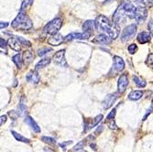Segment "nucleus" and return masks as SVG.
Masks as SVG:
<instances>
[{"instance_id": "nucleus-1", "label": "nucleus", "mask_w": 153, "mask_h": 152, "mask_svg": "<svg viewBox=\"0 0 153 152\" xmlns=\"http://www.w3.org/2000/svg\"><path fill=\"white\" fill-rule=\"evenodd\" d=\"M95 29L108 35L112 39H116L119 35V27L115 22H111L105 16L100 15L94 20Z\"/></svg>"}, {"instance_id": "nucleus-2", "label": "nucleus", "mask_w": 153, "mask_h": 152, "mask_svg": "<svg viewBox=\"0 0 153 152\" xmlns=\"http://www.w3.org/2000/svg\"><path fill=\"white\" fill-rule=\"evenodd\" d=\"M11 26L14 30H27L31 29L33 24L29 16L23 11H20L17 18L11 23Z\"/></svg>"}, {"instance_id": "nucleus-3", "label": "nucleus", "mask_w": 153, "mask_h": 152, "mask_svg": "<svg viewBox=\"0 0 153 152\" xmlns=\"http://www.w3.org/2000/svg\"><path fill=\"white\" fill-rule=\"evenodd\" d=\"M62 26V20L60 18H56L52 19L51 21H50L48 24H46V26L44 27L43 31L45 34H49V35H53L58 33V31L60 30V29Z\"/></svg>"}, {"instance_id": "nucleus-4", "label": "nucleus", "mask_w": 153, "mask_h": 152, "mask_svg": "<svg viewBox=\"0 0 153 152\" xmlns=\"http://www.w3.org/2000/svg\"><path fill=\"white\" fill-rule=\"evenodd\" d=\"M137 30V27L136 24H130L128 27H126L121 34V41L126 42V41H128L129 39L134 38V36L136 35Z\"/></svg>"}, {"instance_id": "nucleus-5", "label": "nucleus", "mask_w": 153, "mask_h": 152, "mask_svg": "<svg viewBox=\"0 0 153 152\" xmlns=\"http://www.w3.org/2000/svg\"><path fill=\"white\" fill-rule=\"evenodd\" d=\"M129 85V81H128V76L127 73H123L118 79L117 82V92L118 93H123L125 91L127 90L128 86Z\"/></svg>"}, {"instance_id": "nucleus-6", "label": "nucleus", "mask_w": 153, "mask_h": 152, "mask_svg": "<svg viewBox=\"0 0 153 152\" xmlns=\"http://www.w3.org/2000/svg\"><path fill=\"white\" fill-rule=\"evenodd\" d=\"M123 9H124V12L126 14V16L129 19H135V12H136V7H134V5L130 2V1H124L122 4H121Z\"/></svg>"}, {"instance_id": "nucleus-7", "label": "nucleus", "mask_w": 153, "mask_h": 152, "mask_svg": "<svg viewBox=\"0 0 153 152\" xmlns=\"http://www.w3.org/2000/svg\"><path fill=\"white\" fill-rule=\"evenodd\" d=\"M148 18V10L145 7L140 6L136 8L135 12V19L137 23H141L146 20Z\"/></svg>"}, {"instance_id": "nucleus-8", "label": "nucleus", "mask_w": 153, "mask_h": 152, "mask_svg": "<svg viewBox=\"0 0 153 152\" xmlns=\"http://www.w3.org/2000/svg\"><path fill=\"white\" fill-rule=\"evenodd\" d=\"M93 34L86 32V31H83L82 33L80 32H73L70 33L69 35H67L65 37V41H69V40H74V39H89Z\"/></svg>"}, {"instance_id": "nucleus-9", "label": "nucleus", "mask_w": 153, "mask_h": 152, "mask_svg": "<svg viewBox=\"0 0 153 152\" xmlns=\"http://www.w3.org/2000/svg\"><path fill=\"white\" fill-rule=\"evenodd\" d=\"M53 62L60 65V66H63V67H67V62L65 60V50H62L57 51L53 55Z\"/></svg>"}, {"instance_id": "nucleus-10", "label": "nucleus", "mask_w": 153, "mask_h": 152, "mask_svg": "<svg viewBox=\"0 0 153 152\" xmlns=\"http://www.w3.org/2000/svg\"><path fill=\"white\" fill-rule=\"evenodd\" d=\"M102 119H103V115L97 116L93 119H85V131H87V130L96 127L102 121Z\"/></svg>"}, {"instance_id": "nucleus-11", "label": "nucleus", "mask_w": 153, "mask_h": 152, "mask_svg": "<svg viewBox=\"0 0 153 152\" xmlns=\"http://www.w3.org/2000/svg\"><path fill=\"white\" fill-rule=\"evenodd\" d=\"M93 42L96 43V44H100V45H108V44H111V42H112V39H111L108 35L102 33V34L97 35L93 39Z\"/></svg>"}, {"instance_id": "nucleus-12", "label": "nucleus", "mask_w": 153, "mask_h": 152, "mask_svg": "<svg viewBox=\"0 0 153 152\" xmlns=\"http://www.w3.org/2000/svg\"><path fill=\"white\" fill-rule=\"evenodd\" d=\"M117 93H110V94H107V95L105 96V97L103 103H102L104 109L107 110V109H109L110 107H112L113 105H114V103L117 101Z\"/></svg>"}, {"instance_id": "nucleus-13", "label": "nucleus", "mask_w": 153, "mask_h": 152, "mask_svg": "<svg viewBox=\"0 0 153 152\" xmlns=\"http://www.w3.org/2000/svg\"><path fill=\"white\" fill-rule=\"evenodd\" d=\"M63 41H65V38H63L62 34L56 33V34L51 35V37L48 39V43L52 46H59Z\"/></svg>"}, {"instance_id": "nucleus-14", "label": "nucleus", "mask_w": 153, "mask_h": 152, "mask_svg": "<svg viewBox=\"0 0 153 152\" xmlns=\"http://www.w3.org/2000/svg\"><path fill=\"white\" fill-rule=\"evenodd\" d=\"M7 45L14 50H16V51H19L21 50V43H20V41L19 39V37H10L7 40Z\"/></svg>"}, {"instance_id": "nucleus-15", "label": "nucleus", "mask_w": 153, "mask_h": 152, "mask_svg": "<svg viewBox=\"0 0 153 152\" xmlns=\"http://www.w3.org/2000/svg\"><path fill=\"white\" fill-rule=\"evenodd\" d=\"M125 68V62L119 56L114 57V63H113V70L116 73H120L124 70Z\"/></svg>"}, {"instance_id": "nucleus-16", "label": "nucleus", "mask_w": 153, "mask_h": 152, "mask_svg": "<svg viewBox=\"0 0 153 152\" xmlns=\"http://www.w3.org/2000/svg\"><path fill=\"white\" fill-rule=\"evenodd\" d=\"M24 122L27 124V126H30V128L35 132V133H40V128L38 126V124L35 122V120L31 116H26L24 119Z\"/></svg>"}, {"instance_id": "nucleus-17", "label": "nucleus", "mask_w": 153, "mask_h": 152, "mask_svg": "<svg viewBox=\"0 0 153 152\" xmlns=\"http://www.w3.org/2000/svg\"><path fill=\"white\" fill-rule=\"evenodd\" d=\"M26 80L29 82H31V84H38L40 80V77L39 75V73H37V70H32L30 71L29 73L27 74L26 76Z\"/></svg>"}, {"instance_id": "nucleus-18", "label": "nucleus", "mask_w": 153, "mask_h": 152, "mask_svg": "<svg viewBox=\"0 0 153 152\" xmlns=\"http://www.w3.org/2000/svg\"><path fill=\"white\" fill-rule=\"evenodd\" d=\"M150 38H151V34L146 31H141L140 33H138L137 39L138 41V43L140 44H145L148 43L150 41Z\"/></svg>"}, {"instance_id": "nucleus-19", "label": "nucleus", "mask_w": 153, "mask_h": 152, "mask_svg": "<svg viewBox=\"0 0 153 152\" xmlns=\"http://www.w3.org/2000/svg\"><path fill=\"white\" fill-rule=\"evenodd\" d=\"M82 29H83V31H86V32H89V33L93 34L94 30L95 29V22L93 21V20L85 21L82 25Z\"/></svg>"}, {"instance_id": "nucleus-20", "label": "nucleus", "mask_w": 153, "mask_h": 152, "mask_svg": "<svg viewBox=\"0 0 153 152\" xmlns=\"http://www.w3.org/2000/svg\"><path fill=\"white\" fill-rule=\"evenodd\" d=\"M34 59V54L32 50H25L23 53V62L26 65H29Z\"/></svg>"}, {"instance_id": "nucleus-21", "label": "nucleus", "mask_w": 153, "mask_h": 152, "mask_svg": "<svg viewBox=\"0 0 153 152\" xmlns=\"http://www.w3.org/2000/svg\"><path fill=\"white\" fill-rule=\"evenodd\" d=\"M143 96V92L138 91V90H134L128 94V99L132 101H137L140 100Z\"/></svg>"}, {"instance_id": "nucleus-22", "label": "nucleus", "mask_w": 153, "mask_h": 152, "mask_svg": "<svg viewBox=\"0 0 153 152\" xmlns=\"http://www.w3.org/2000/svg\"><path fill=\"white\" fill-rule=\"evenodd\" d=\"M11 134L13 135V136H14V137H15V139H16L17 141H20V142L27 143V144L30 143V140L29 139H27V137H25V136H21L20 134H19V133H18V132H16V131L12 130V131H11Z\"/></svg>"}, {"instance_id": "nucleus-23", "label": "nucleus", "mask_w": 153, "mask_h": 152, "mask_svg": "<svg viewBox=\"0 0 153 152\" xmlns=\"http://www.w3.org/2000/svg\"><path fill=\"white\" fill-rule=\"evenodd\" d=\"M51 63V59L50 58H44L42 60H40L37 64H36V70H39V69H43L47 67Z\"/></svg>"}, {"instance_id": "nucleus-24", "label": "nucleus", "mask_w": 153, "mask_h": 152, "mask_svg": "<svg viewBox=\"0 0 153 152\" xmlns=\"http://www.w3.org/2000/svg\"><path fill=\"white\" fill-rule=\"evenodd\" d=\"M12 61L13 62L16 64V66L20 69L22 67V64H23V59H21V55L19 53L14 55V56L12 57Z\"/></svg>"}, {"instance_id": "nucleus-25", "label": "nucleus", "mask_w": 153, "mask_h": 152, "mask_svg": "<svg viewBox=\"0 0 153 152\" xmlns=\"http://www.w3.org/2000/svg\"><path fill=\"white\" fill-rule=\"evenodd\" d=\"M132 79H133V82H135V85H136L137 87H140V88H144V87H146L147 82H146L145 81L141 80L140 77H137V76H136V75H133Z\"/></svg>"}, {"instance_id": "nucleus-26", "label": "nucleus", "mask_w": 153, "mask_h": 152, "mask_svg": "<svg viewBox=\"0 0 153 152\" xmlns=\"http://www.w3.org/2000/svg\"><path fill=\"white\" fill-rule=\"evenodd\" d=\"M25 101V98L22 97L21 100H20V103L19 105V116H23L25 114V112L27 111V106H26V104L24 103Z\"/></svg>"}, {"instance_id": "nucleus-27", "label": "nucleus", "mask_w": 153, "mask_h": 152, "mask_svg": "<svg viewBox=\"0 0 153 152\" xmlns=\"http://www.w3.org/2000/svg\"><path fill=\"white\" fill-rule=\"evenodd\" d=\"M41 140H42L44 143L48 144V145H55L56 144V140H55L54 139H52V137H50V136H41Z\"/></svg>"}, {"instance_id": "nucleus-28", "label": "nucleus", "mask_w": 153, "mask_h": 152, "mask_svg": "<svg viewBox=\"0 0 153 152\" xmlns=\"http://www.w3.org/2000/svg\"><path fill=\"white\" fill-rule=\"evenodd\" d=\"M85 145H86V141H85V139H83V140L78 142V143L74 147L73 151H78V150H80V149H82L83 148H85Z\"/></svg>"}, {"instance_id": "nucleus-29", "label": "nucleus", "mask_w": 153, "mask_h": 152, "mask_svg": "<svg viewBox=\"0 0 153 152\" xmlns=\"http://www.w3.org/2000/svg\"><path fill=\"white\" fill-rule=\"evenodd\" d=\"M51 48H41V49H39L38 50V55L39 56H44L45 54H47L48 53V51H51Z\"/></svg>"}, {"instance_id": "nucleus-30", "label": "nucleus", "mask_w": 153, "mask_h": 152, "mask_svg": "<svg viewBox=\"0 0 153 152\" xmlns=\"http://www.w3.org/2000/svg\"><path fill=\"white\" fill-rule=\"evenodd\" d=\"M19 41H20V43H21V45L22 46H24V47H31V43L30 42L29 40H27L26 39H24V38H22V37H19Z\"/></svg>"}, {"instance_id": "nucleus-31", "label": "nucleus", "mask_w": 153, "mask_h": 152, "mask_svg": "<svg viewBox=\"0 0 153 152\" xmlns=\"http://www.w3.org/2000/svg\"><path fill=\"white\" fill-rule=\"evenodd\" d=\"M146 64H147L149 68L153 69V53L149 54V56H148L147 61H146Z\"/></svg>"}, {"instance_id": "nucleus-32", "label": "nucleus", "mask_w": 153, "mask_h": 152, "mask_svg": "<svg viewBox=\"0 0 153 152\" xmlns=\"http://www.w3.org/2000/svg\"><path fill=\"white\" fill-rule=\"evenodd\" d=\"M128 50L130 54H135L137 50V46L136 44H130L128 47Z\"/></svg>"}, {"instance_id": "nucleus-33", "label": "nucleus", "mask_w": 153, "mask_h": 152, "mask_svg": "<svg viewBox=\"0 0 153 152\" xmlns=\"http://www.w3.org/2000/svg\"><path fill=\"white\" fill-rule=\"evenodd\" d=\"M8 116H9L13 120H15V119H17V118L19 116V113L17 112V111H15V110H12V111H9V112H8Z\"/></svg>"}, {"instance_id": "nucleus-34", "label": "nucleus", "mask_w": 153, "mask_h": 152, "mask_svg": "<svg viewBox=\"0 0 153 152\" xmlns=\"http://www.w3.org/2000/svg\"><path fill=\"white\" fill-rule=\"evenodd\" d=\"M108 121H109V122H108V127H109L110 129H112V130L117 129V124H116V122L114 121V119H112V120H108Z\"/></svg>"}, {"instance_id": "nucleus-35", "label": "nucleus", "mask_w": 153, "mask_h": 152, "mask_svg": "<svg viewBox=\"0 0 153 152\" xmlns=\"http://www.w3.org/2000/svg\"><path fill=\"white\" fill-rule=\"evenodd\" d=\"M32 1H33V0H24L22 5H21V10L20 11H23L27 6H30L32 3Z\"/></svg>"}, {"instance_id": "nucleus-36", "label": "nucleus", "mask_w": 153, "mask_h": 152, "mask_svg": "<svg viewBox=\"0 0 153 152\" xmlns=\"http://www.w3.org/2000/svg\"><path fill=\"white\" fill-rule=\"evenodd\" d=\"M115 116H116V109H113L112 111H111V112L107 115V116H106V120L108 121V120H112V119H114Z\"/></svg>"}, {"instance_id": "nucleus-37", "label": "nucleus", "mask_w": 153, "mask_h": 152, "mask_svg": "<svg viewBox=\"0 0 153 152\" xmlns=\"http://www.w3.org/2000/svg\"><path fill=\"white\" fill-rule=\"evenodd\" d=\"M0 42H1V46H0V47H1V50H3V49H4V50H5V52L7 53V43H6V40L3 39V38H1V39H0Z\"/></svg>"}, {"instance_id": "nucleus-38", "label": "nucleus", "mask_w": 153, "mask_h": 152, "mask_svg": "<svg viewBox=\"0 0 153 152\" xmlns=\"http://www.w3.org/2000/svg\"><path fill=\"white\" fill-rule=\"evenodd\" d=\"M148 27H149V33H150V34H151V36L153 37V19H152V20H150V21L149 22Z\"/></svg>"}, {"instance_id": "nucleus-39", "label": "nucleus", "mask_w": 153, "mask_h": 152, "mask_svg": "<svg viewBox=\"0 0 153 152\" xmlns=\"http://www.w3.org/2000/svg\"><path fill=\"white\" fill-rule=\"evenodd\" d=\"M103 130H104V126H103V125H100V126H99V128H97V129L94 131V135H95V136H97V135L101 134V133L103 132Z\"/></svg>"}, {"instance_id": "nucleus-40", "label": "nucleus", "mask_w": 153, "mask_h": 152, "mask_svg": "<svg viewBox=\"0 0 153 152\" xmlns=\"http://www.w3.org/2000/svg\"><path fill=\"white\" fill-rule=\"evenodd\" d=\"M7 116L6 115H3V116H1V117H0V125L3 126L4 124L7 122Z\"/></svg>"}, {"instance_id": "nucleus-41", "label": "nucleus", "mask_w": 153, "mask_h": 152, "mask_svg": "<svg viewBox=\"0 0 153 152\" xmlns=\"http://www.w3.org/2000/svg\"><path fill=\"white\" fill-rule=\"evenodd\" d=\"M73 143V141H65V142H62V143H59V146L61 147V148H65L67 145H70V144H72Z\"/></svg>"}, {"instance_id": "nucleus-42", "label": "nucleus", "mask_w": 153, "mask_h": 152, "mask_svg": "<svg viewBox=\"0 0 153 152\" xmlns=\"http://www.w3.org/2000/svg\"><path fill=\"white\" fill-rule=\"evenodd\" d=\"M7 26H8L7 22H1V24H0V27H1V30H3L4 27H7Z\"/></svg>"}, {"instance_id": "nucleus-43", "label": "nucleus", "mask_w": 153, "mask_h": 152, "mask_svg": "<svg viewBox=\"0 0 153 152\" xmlns=\"http://www.w3.org/2000/svg\"><path fill=\"white\" fill-rule=\"evenodd\" d=\"M44 152H54L52 149H51L50 148H44Z\"/></svg>"}, {"instance_id": "nucleus-44", "label": "nucleus", "mask_w": 153, "mask_h": 152, "mask_svg": "<svg viewBox=\"0 0 153 152\" xmlns=\"http://www.w3.org/2000/svg\"><path fill=\"white\" fill-rule=\"evenodd\" d=\"M113 1H114V0H105V2L104 4H105H105H109V3L113 2Z\"/></svg>"}, {"instance_id": "nucleus-45", "label": "nucleus", "mask_w": 153, "mask_h": 152, "mask_svg": "<svg viewBox=\"0 0 153 152\" xmlns=\"http://www.w3.org/2000/svg\"><path fill=\"white\" fill-rule=\"evenodd\" d=\"M134 2H136V3H142L143 2V0H133Z\"/></svg>"}, {"instance_id": "nucleus-46", "label": "nucleus", "mask_w": 153, "mask_h": 152, "mask_svg": "<svg viewBox=\"0 0 153 152\" xmlns=\"http://www.w3.org/2000/svg\"><path fill=\"white\" fill-rule=\"evenodd\" d=\"M149 5H153V0H146Z\"/></svg>"}, {"instance_id": "nucleus-47", "label": "nucleus", "mask_w": 153, "mask_h": 152, "mask_svg": "<svg viewBox=\"0 0 153 152\" xmlns=\"http://www.w3.org/2000/svg\"><path fill=\"white\" fill-rule=\"evenodd\" d=\"M151 110L153 111V98H152V101H151Z\"/></svg>"}, {"instance_id": "nucleus-48", "label": "nucleus", "mask_w": 153, "mask_h": 152, "mask_svg": "<svg viewBox=\"0 0 153 152\" xmlns=\"http://www.w3.org/2000/svg\"><path fill=\"white\" fill-rule=\"evenodd\" d=\"M77 152H86V151H85V150H83V148H82V149H80V150H78Z\"/></svg>"}]
</instances>
